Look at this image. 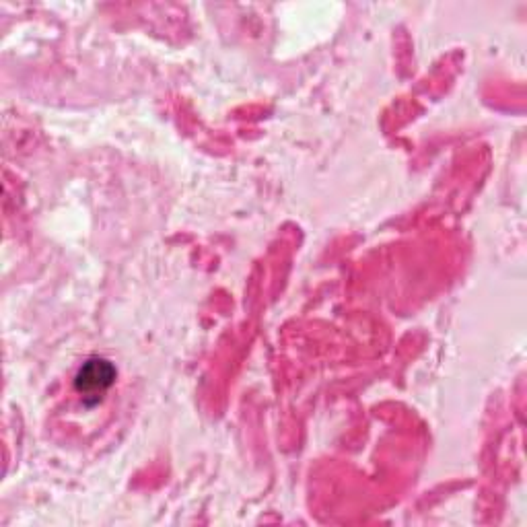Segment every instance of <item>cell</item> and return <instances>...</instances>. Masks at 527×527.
<instances>
[{"label": "cell", "mask_w": 527, "mask_h": 527, "mask_svg": "<svg viewBox=\"0 0 527 527\" xmlns=\"http://www.w3.org/2000/svg\"><path fill=\"white\" fill-rule=\"evenodd\" d=\"M114 379H116V367L110 361L91 359L79 369L75 377V388L79 394H83V398L99 400L101 394L112 388Z\"/></svg>", "instance_id": "1"}]
</instances>
